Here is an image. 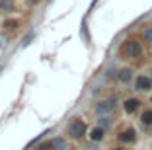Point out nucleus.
I'll use <instances>...</instances> for the list:
<instances>
[{
  "label": "nucleus",
  "mask_w": 152,
  "mask_h": 150,
  "mask_svg": "<svg viewBox=\"0 0 152 150\" xmlns=\"http://www.w3.org/2000/svg\"><path fill=\"white\" fill-rule=\"evenodd\" d=\"M109 125H111V121H109V117H102V119H99V127H102V129H107Z\"/></svg>",
  "instance_id": "f8f14e48"
},
{
  "label": "nucleus",
  "mask_w": 152,
  "mask_h": 150,
  "mask_svg": "<svg viewBox=\"0 0 152 150\" xmlns=\"http://www.w3.org/2000/svg\"><path fill=\"white\" fill-rule=\"evenodd\" d=\"M139 105H140V102L137 100V97H129V100L123 103V107H125L127 113H134V111L139 109Z\"/></svg>",
  "instance_id": "20e7f679"
},
{
  "label": "nucleus",
  "mask_w": 152,
  "mask_h": 150,
  "mask_svg": "<svg viewBox=\"0 0 152 150\" xmlns=\"http://www.w3.org/2000/svg\"><path fill=\"white\" fill-rule=\"evenodd\" d=\"M131 70L129 68H123V70H119V74H117V78H119V82H123V84H127V82H129L131 80Z\"/></svg>",
  "instance_id": "1a4fd4ad"
},
{
  "label": "nucleus",
  "mask_w": 152,
  "mask_h": 150,
  "mask_svg": "<svg viewBox=\"0 0 152 150\" xmlns=\"http://www.w3.org/2000/svg\"><path fill=\"white\" fill-rule=\"evenodd\" d=\"M134 88L140 90V92H146V90L152 88V80L148 78V76H137V80H134Z\"/></svg>",
  "instance_id": "7ed1b4c3"
},
{
  "label": "nucleus",
  "mask_w": 152,
  "mask_h": 150,
  "mask_svg": "<svg viewBox=\"0 0 152 150\" xmlns=\"http://www.w3.org/2000/svg\"><path fill=\"white\" fill-rule=\"evenodd\" d=\"M51 146H53V150H66V140L64 138H53Z\"/></svg>",
  "instance_id": "6e6552de"
},
{
  "label": "nucleus",
  "mask_w": 152,
  "mask_h": 150,
  "mask_svg": "<svg viewBox=\"0 0 152 150\" xmlns=\"http://www.w3.org/2000/svg\"><path fill=\"white\" fill-rule=\"evenodd\" d=\"M6 27H10V29H12V27H16V22H14V20H12V22H8V23H6Z\"/></svg>",
  "instance_id": "ddd939ff"
},
{
  "label": "nucleus",
  "mask_w": 152,
  "mask_h": 150,
  "mask_svg": "<svg viewBox=\"0 0 152 150\" xmlns=\"http://www.w3.org/2000/svg\"><path fill=\"white\" fill-rule=\"evenodd\" d=\"M140 121L142 125H152V109H146L142 115H140Z\"/></svg>",
  "instance_id": "9d476101"
},
{
  "label": "nucleus",
  "mask_w": 152,
  "mask_h": 150,
  "mask_svg": "<svg viewBox=\"0 0 152 150\" xmlns=\"http://www.w3.org/2000/svg\"><path fill=\"white\" fill-rule=\"evenodd\" d=\"M111 109H113V103H111V102H99L98 105H96V111H98L99 115H105V113H109Z\"/></svg>",
  "instance_id": "423d86ee"
},
{
  "label": "nucleus",
  "mask_w": 152,
  "mask_h": 150,
  "mask_svg": "<svg viewBox=\"0 0 152 150\" xmlns=\"http://www.w3.org/2000/svg\"><path fill=\"white\" fill-rule=\"evenodd\" d=\"M134 138H137V132H134V129H125V131L119 135V140H121V142H133Z\"/></svg>",
  "instance_id": "39448f33"
},
{
  "label": "nucleus",
  "mask_w": 152,
  "mask_h": 150,
  "mask_svg": "<svg viewBox=\"0 0 152 150\" xmlns=\"http://www.w3.org/2000/svg\"><path fill=\"white\" fill-rule=\"evenodd\" d=\"M150 102H152V97H150Z\"/></svg>",
  "instance_id": "2eb2a0df"
},
{
  "label": "nucleus",
  "mask_w": 152,
  "mask_h": 150,
  "mask_svg": "<svg viewBox=\"0 0 152 150\" xmlns=\"http://www.w3.org/2000/svg\"><path fill=\"white\" fill-rule=\"evenodd\" d=\"M103 135H105V129H102V127H96V129L90 131V138H92L94 142H99L103 138Z\"/></svg>",
  "instance_id": "0eeeda50"
},
{
  "label": "nucleus",
  "mask_w": 152,
  "mask_h": 150,
  "mask_svg": "<svg viewBox=\"0 0 152 150\" xmlns=\"http://www.w3.org/2000/svg\"><path fill=\"white\" fill-rule=\"evenodd\" d=\"M142 37H144V41H148V43H152V27H148V29H144Z\"/></svg>",
  "instance_id": "9b49d317"
},
{
  "label": "nucleus",
  "mask_w": 152,
  "mask_h": 150,
  "mask_svg": "<svg viewBox=\"0 0 152 150\" xmlns=\"http://www.w3.org/2000/svg\"><path fill=\"white\" fill-rule=\"evenodd\" d=\"M121 51H123V55L129 59H137L140 57V53H142V47H140L139 41H134V39H129L123 43V47H121Z\"/></svg>",
  "instance_id": "f257e3e1"
},
{
  "label": "nucleus",
  "mask_w": 152,
  "mask_h": 150,
  "mask_svg": "<svg viewBox=\"0 0 152 150\" xmlns=\"http://www.w3.org/2000/svg\"><path fill=\"white\" fill-rule=\"evenodd\" d=\"M113 150H123V148H113Z\"/></svg>",
  "instance_id": "4468645a"
},
{
  "label": "nucleus",
  "mask_w": 152,
  "mask_h": 150,
  "mask_svg": "<svg viewBox=\"0 0 152 150\" xmlns=\"http://www.w3.org/2000/svg\"><path fill=\"white\" fill-rule=\"evenodd\" d=\"M68 135H70L74 140H80V138L86 135V123L82 119L70 121V125H68Z\"/></svg>",
  "instance_id": "f03ea898"
}]
</instances>
